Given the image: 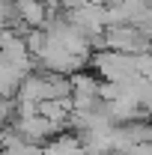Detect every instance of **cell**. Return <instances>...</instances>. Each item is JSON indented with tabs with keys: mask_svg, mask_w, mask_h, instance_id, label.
<instances>
[{
	"mask_svg": "<svg viewBox=\"0 0 152 155\" xmlns=\"http://www.w3.org/2000/svg\"><path fill=\"white\" fill-rule=\"evenodd\" d=\"M149 45L152 39L137 24H107L104 27V48H111V51L143 54V51H149Z\"/></svg>",
	"mask_w": 152,
	"mask_h": 155,
	"instance_id": "1",
	"label": "cell"
},
{
	"mask_svg": "<svg viewBox=\"0 0 152 155\" xmlns=\"http://www.w3.org/2000/svg\"><path fill=\"white\" fill-rule=\"evenodd\" d=\"M137 27H140V30H143V33H146V36L152 39V6L146 9V12H143V18L137 21Z\"/></svg>",
	"mask_w": 152,
	"mask_h": 155,
	"instance_id": "2",
	"label": "cell"
},
{
	"mask_svg": "<svg viewBox=\"0 0 152 155\" xmlns=\"http://www.w3.org/2000/svg\"><path fill=\"white\" fill-rule=\"evenodd\" d=\"M149 140H152V119H149Z\"/></svg>",
	"mask_w": 152,
	"mask_h": 155,
	"instance_id": "3",
	"label": "cell"
}]
</instances>
